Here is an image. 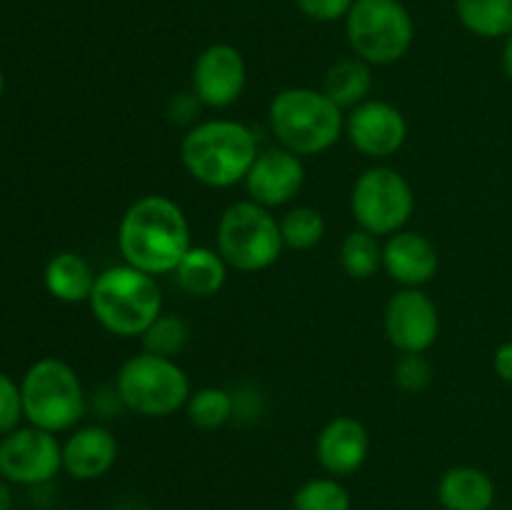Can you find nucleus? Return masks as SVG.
Instances as JSON below:
<instances>
[{
    "instance_id": "f257e3e1",
    "label": "nucleus",
    "mask_w": 512,
    "mask_h": 510,
    "mask_svg": "<svg viewBox=\"0 0 512 510\" xmlns=\"http://www.w3.org/2000/svg\"><path fill=\"white\" fill-rule=\"evenodd\" d=\"M193 248L183 208L168 195H143L118 223V250L123 263L148 275H168Z\"/></svg>"
},
{
    "instance_id": "f03ea898",
    "label": "nucleus",
    "mask_w": 512,
    "mask_h": 510,
    "mask_svg": "<svg viewBox=\"0 0 512 510\" xmlns=\"http://www.w3.org/2000/svg\"><path fill=\"white\" fill-rule=\"evenodd\" d=\"M258 138L238 120H205L180 140V160L190 178L208 188H233L245 183L258 158Z\"/></svg>"
},
{
    "instance_id": "7ed1b4c3",
    "label": "nucleus",
    "mask_w": 512,
    "mask_h": 510,
    "mask_svg": "<svg viewBox=\"0 0 512 510\" xmlns=\"http://www.w3.org/2000/svg\"><path fill=\"white\" fill-rule=\"evenodd\" d=\"M100 328L118 338H138L163 313V293L155 275L133 265H110L98 273L88 300Z\"/></svg>"
},
{
    "instance_id": "20e7f679",
    "label": "nucleus",
    "mask_w": 512,
    "mask_h": 510,
    "mask_svg": "<svg viewBox=\"0 0 512 510\" xmlns=\"http://www.w3.org/2000/svg\"><path fill=\"white\" fill-rule=\"evenodd\" d=\"M268 123L285 150L308 158L338 143L345 130V115L323 90L285 88L270 100Z\"/></svg>"
},
{
    "instance_id": "39448f33",
    "label": "nucleus",
    "mask_w": 512,
    "mask_h": 510,
    "mask_svg": "<svg viewBox=\"0 0 512 510\" xmlns=\"http://www.w3.org/2000/svg\"><path fill=\"white\" fill-rule=\"evenodd\" d=\"M23 413L30 425L48 433L73 430L85 415V390L73 365L60 358H40L25 370Z\"/></svg>"
},
{
    "instance_id": "423d86ee",
    "label": "nucleus",
    "mask_w": 512,
    "mask_h": 510,
    "mask_svg": "<svg viewBox=\"0 0 512 510\" xmlns=\"http://www.w3.org/2000/svg\"><path fill=\"white\" fill-rule=\"evenodd\" d=\"M120 403L143 418H168L190 400V380L175 358L143 350L125 360L115 378Z\"/></svg>"
},
{
    "instance_id": "0eeeda50",
    "label": "nucleus",
    "mask_w": 512,
    "mask_h": 510,
    "mask_svg": "<svg viewBox=\"0 0 512 510\" xmlns=\"http://www.w3.org/2000/svg\"><path fill=\"white\" fill-rule=\"evenodd\" d=\"M218 253L230 268L240 273H258L270 268L283 255L280 223L268 208L255 200H238L228 205L218 220Z\"/></svg>"
},
{
    "instance_id": "6e6552de",
    "label": "nucleus",
    "mask_w": 512,
    "mask_h": 510,
    "mask_svg": "<svg viewBox=\"0 0 512 510\" xmlns=\"http://www.w3.org/2000/svg\"><path fill=\"white\" fill-rule=\"evenodd\" d=\"M345 35L355 58L390 65L413 45L415 23L400 0H355L345 18Z\"/></svg>"
},
{
    "instance_id": "1a4fd4ad",
    "label": "nucleus",
    "mask_w": 512,
    "mask_h": 510,
    "mask_svg": "<svg viewBox=\"0 0 512 510\" xmlns=\"http://www.w3.org/2000/svg\"><path fill=\"white\" fill-rule=\"evenodd\" d=\"M350 210L358 228L390 238L398 230H405L413 218L415 195L405 175L388 165H375L358 175L350 195Z\"/></svg>"
},
{
    "instance_id": "9d476101",
    "label": "nucleus",
    "mask_w": 512,
    "mask_h": 510,
    "mask_svg": "<svg viewBox=\"0 0 512 510\" xmlns=\"http://www.w3.org/2000/svg\"><path fill=\"white\" fill-rule=\"evenodd\" d=\"M63 470V445L35 425L0 438V478L15 485H45Z\"/></svg>"
},
{
    "instance_id": "9b49d317",
    "label": "nucleus",
    "mask_w": 512,
    "mask_h": 510,
    "mask_svg": "<svg viewBox=\"0 0 512 510\" xmlns=\"http://www.w3.org/2000/svg\"><path fill=\"white\" fill-rule=\"evenodd\" d=\"M385 335L400 353H425L440 333L438 305L420 288H403L385 305Z\"/></svg>"
},
{
    "instance_id": "f8f14e48",
    "label": "nucleus",
    "mask_w": 512,
    "mask_h": 510,
    "mask_svg": "<svg viewBox=\"0 0 512 510\" xmlns=\"http://www.w3.org/2000/svg\"><path fill=\"white\" fill-rule=\"evenodd\" d=\"M248 83V68L238 48L228 43L208 45L195 58L190 75V93L200 105L208 108H228L243 95Z\"/></svg>"
},
{
    "instance_id": "ddd939ff",
    "label": "nucleus",
    "mask_w": 512,
    "mask_h": 510,
    "mask_svg": "<svg viewBox=\"0 0 512 510\" xmlns=\"http://www.w3.org/2000/svg\"><path fill=\"white\" fill-rule=\"evenodd\" d=\"M345 135L360 155L383 160L403 148L408 140V123L393 103L365 100L345 118Z\"/></svg>"
},
{
    "instance_id": "4468645a",
    "label": "nucleus",
    "mask_w": 512,
    "mask_h": 510,
    "mask_svg": "<svg viewBox=\"0 0 512 510\" xmlns=\"http://www.w3.org/2000/svg\"><path fill=\"white\" fill-rule=\"evenodd\" d=\"M305 183V168L300 155L290 153L283 145L260 150L255 163L245 175V190L250 200L263 208H278L290 203Z\"/></svg>"
},
{
    "instance_id": "2eb2a0df",
    "label": "nucleus",
    "mask_w": 512,
    "mask_h": 510,
    "mask_svg": "<svg viewBox=\"0 0 512 510\" xmlns=\"http://www.w3.org/2000/svg\"><path fill=\"white\" fill-rule=\"evenodd\" d=\"M370 453L368 428L358 418L338 415L328 420L315 440V458L330 478H348L358 473Z\"/></svg>"
},
{
    "instance_id": "dca6fc26",
    "label": "nucleus",
    "mask_w": 512,
    "mask_h": 510,
    "mask_svg": "<svg viewBox=\"0 0 512 510\" xmlns=\"http://www.w3.org/2000/svg\"><path fill=\"white\" fill-rule=\"evenodd\" d=\"M438 268V248L423 233L398 230L383 243V270L403 288H423L438 275Z\"/></svg>"
},
{
    "instance_id": "f3484780",
    "label": "nucleus",
    "mask_w": 512,
    "mask_h": 510,
    "mask_svg": "<svg viewBox=\"0 0 512 510\" xmlns=\"http://www.w3.org/2000/svg\"><path fill=\"white\" fill-rule=\"evenodd\" d=\"M118 440L103 425H85L63 443V470L73 480H98L113 470Z\"/></svg>"
},
{
    "instance_id": "a211bd4d",
    "label": "nucleus",
    "mask_w": 512,
    "mask_h": 510,
    "mask_svg": "<svg viewBox=\"0 0 512 510\" xmlns=\"http://www.w3.org/2000/svg\"><path fill=\"white\" fill-rule=\"evenodd\" d=\"M438 500L445 510H490L495 503V483L485 470L455 465L440 478Z\"/></svg>"
},
{
    "instance_id": "6ab92c4d",
    "label": "nucleus",
    "mask_w": 512,
    "mask_h": 510,
    "mask_svg": "<svg viewBox=\"0 0 512 510\" xmlns=\"http://www.w3.org/2000/svg\"><path fill=\"white\" fill-rule=\"evenodd\" d=\"M98 275L93 273L88 260L83 255L73 253V250H63L55 253L45 265V288L60 303H88L90 293Z\"/></svg>"
},
{
    "instance_id": "aec40b11",
    "label": "nucleus",
    "mask_w": 512,
    "mask_h": 510,
    "mask_svg": "<svg viewBox=\"0 0 512 510\" xmlns=\"http://www.w3.org/2000/svg\"><path fill=\"white\" fill-rule=\"evenodd\" d=\"M228 268L230 265L225 263L218 248H205V245L195 248L193 245L178 263V268L173 270V275L183 293L193 295V298H210L223 290L225 280H228Z\"/></svg>"
},
{
    "instance_id": "412c9836",
    "label": "nucleus",
    "mask_w": 512,
    "mask_h": 510,
    "mask_svg": "<svg viewBox=\"0 0 512 510\" xmlns=\"http://www.w3.org/2000/svg\"><path fill=\"white\" fill-rule=\"evenodd\" d=\"M370 90H373V65H368L360 58H345L330 65L325 73L323 93L333 100L340 108H350L370 100Z\"/></svg>"
},
{
    "instance_id": "4be33fe9",
    "label": "nucleus",
    "mask_w": 512,
    "mask_h": 510,
    "mask_svg": "<svg viewBox=\"0 0 512 510\" xmlns=\"http://www.w3.org/2000/svg\"><path fill=\"white\" fill-rule=\"evenodd\" d=\"M455 13L478 38H508L512 33V0H455Z\"/></svg>"
},
{
    "instance_id": "5701e85b",
    "label": "nucleus",
    "mask_w": 512,
    "mask_h": 510,
    "mask_svg": "<svg viewBox=\"0 0 512 510\" xmlns=\"http://www.w3.org/2000/svg\"><path fill=\"white\" fill-rule=\"evenodd\" d=\"M340 265L355 280H368L383 268V245L378 235L358 228L345 235L340 245Z\"/></svg>"
},
{
    "instance_id": "b1692460",
    "label": "nucleus",
    "mask_w": 512,
    "mask_h": 510,
    "mask_svg": "<svg viewBox=\"0 0 512 510\" xmlns=\"http://www.w3.org/2000/svg\"><path fill=\"white\" fill-rule=\"evenodd\" d=\"M185 410H188V420L195 428L218 430L233 418L235 400L225 388L208 385V388H200L195 393H190Z\"/></svg>"
},
{
    "instance_id": "393cba45",
    "label": "nucleus",
    "mask_w": 512,
    "mask_h": 510,
    "mask_svg": "<svg viewBox=\"0 0 512 510\" xmlns=\"http://www.w3.org/2000/svg\"><path fill=\"white\" fill-rule=\"evenodd\" d=\"M280 235L285 248L310 250L325 238V218L310 205H298L280 218Z\"/></svg>"
},
{
    "instance_id": "a878e982",
    "label": "nucleus",
    "mask_w": 512,
    "mask_h": 510,
    "mask_svg": "<svg viewBox=\"0 0 512 510\" xmlns=\"http://www.w3.org/2000/svg\"><path fill=\"white\" fill-rule=\"evenodd\" d=\"M140 338H143V350H148V353L175 358L188 345L190 325L185 323V318L175 313H160Z\"/></svg>"
},
{
    "instance_id": "bb28decb",
    "label": "nucleus",
    "mask_w": 512,
    "mask_h": 510,
    "mask_svg": "<svg viewBox=\"0 0 512 510\" xmlns=\"http://www.w3.org/2000/svg\"><path fill=\"white\" fill-rule=\"evenodd\" d=\"M350 493L338 478H313L293 495V510H350Z\"/></svg>"
},
{
    "instance_id": "cd10ccee",
    "label": "nucleus",
    "mask_w": 512,
    "mask_h": 510,
    "mask_svg": "<svg viewBox=\"0 0 512 510\" xmlns=\"http://www.w3.org/2000/svg\"><path fill=\"white\" fill-rule=\"evenodd\" d=\"M393 373L398 388L418 393V390L428 388L430 380H433V365L428 363L423 353H400Z\"/></svg>"
},
{
    "instance_id": "c85d7f7f",
    "label": "nucleus",
    "mask_w": 512,
    "mask_h": 510,
    "mask_svg": "<svg viewBox=\"0 0 512 510\" xmlns=\"http://www.w3.org/2000/svg\"><path fill=\"white\" fill-rule=\"evenodd\" d=\"M23 413V393L10 375L0 373V438L20 428Z\"/></svg>"
},
{
    "instance_id": "c756f323",
    "label": "nucleus",
    "mask_w": 512,
    "mask_h": 510,
    "mask_svg": "<svg viewBox=\"0 0 512 510\" xmlns=\"http://www.w3.org/2000/svg\"><path fill=\"white\" fill-rule=\"evenodd\" d=\"M353 3L355 0H295L300 13L318 23H335L340 18H348Z\"/></svg>"
},
{
    "instance_id": "7c9ffc66",
    "label": "nucleus",
    "mask_w": 512,
    "mask_h": 510,
    "mask_svg": "<svg viewBox=\"0 0 512 510\" xmlns=\"http://www.w3.org/2000/svg\"><path fill=\"white\" fill-rule=\"evenodd\" d=\"M493 368L500 380H505V383L512 385V340L510 343H503L498 350H495Z\"/></svg>"
},
{
    "instance_id": "2f4dec72",
    "label": "nucleus",
    "mask_w": 512,
    "mask_h": 510,
    "mask_svg": "<svg viewBox=\"0 0 512 510\" xmlns=\"http://www.w3.org/2000/svg\"><path fill=\"white\" fill-rule=\"evenodd\" d=\"M503 68H505V75L512 80V33L505 38V45H503Z\"/></svg>"
},
{
    "instance_id": "473e14b6",
    "label": "nucleus",
    "mask_w": 512,
    "mask_h": 510,
    "mask_svg": "<svg viewBox=\"0 0 512 510\" xmlns=\"http://www.w3.org/2000/svg\"><path fill=\"white\" fill-rule=\"evenodd\" d=\"M10 505H13V495H10L8 480L0 478V510H10Z\"/></svg>"
},
{
    "instance_id": "72a5a7b5",
    "label": "nucleus",
    "mask_w": 512,
    "mask_h": 510,
    "mask_svg": "<svg viewBox=\"0 0 512 510\" xmlns=\"http://www.w3.org/2000/svg\"><path fill=\"white\" fill-rule=\"evenodd\" d=\"M3 95H5V75L3 70H0V100H3Z\"/></svg>"
}]
</instances>
